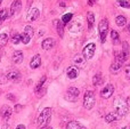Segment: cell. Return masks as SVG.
Segmentation results:
<instances>
[{
  "instance_id": "13",
  "label": "cell",
  "mask_w": 130,
  "mask_h": 129,
  "mask_svg": "<svg viewBox=\"0 0 130 129\" xmlns=\"http://www.w3.org/2000/svg\"><path fill=\"white\" fill-rule=\"evenodd\" d=\"M39 15H40L39 9L38 8H32V9H30V11L27 13V20H29L30 22H33V21H36L37 18L39 17Z\"/></svg>"
},
{
  "instance_id": "34",
  "label": "cell",
  "mask_w": 130,
  "mask_h": 129,
  "mask_svg": "<svg viewBox=\"0 0 130 129\" xmlns=\"http://www.w3.org/2000/svg\"><path fill=\"white\" fill-rule=\"evenodd\" d=\"M7 98H8L9 101H11V102H15L16 101V97L13 95V94H8V95H7Z\"/></svg>"
},
{
  "instance_id": "37",
  "label": "cell",
  "mask_w": 130,
  "mask_h": 129,
  "mask_svg": "<svg viewBox=\"0 0 130 129\" xmlns=\"http://www.w3.org/2000/svg\"><path fill=\"white\" fill-rule=\"evenodd\" d=\"M87 1H88V5H89V6H92V5H94L97 0H87Z\"/></svg>"
},
{
  "instance_id": "14",
  "label": "cell",
  "mask_w": 130,
  "mask_h": 129,
  "mask_svg": "<svg viewBox=\"0 0 130 129\" xmlns=\"http://www.w3.org/2000/svg\"><path fill=\"white\" fill-rule=\"evenodd\" d=\"M66 74L69 77V79H75L79 75V69L76 66H70L66 71Z\"/></svg>"
},
{
  "instance_id": "5",
  "label": "cell",
  "mask_w": 130,
  "mask_h": 129,
  "mask_svg": "<svg viewBox=\"0 0 130 129\" xmlns=\"http://www.w3.org/2000/svg\"><path fill=\"white\" fill-rule=\"evenodd\" d=\"M124 62L121 59V57H120L119 54L115 55V58H114V62H113L112 64H111V68H110V71L112 73H117L118 71L121 70L122 65H123Z\"/></svg>"
},
{
  "instance_id": "18",
  "label": "cell",
  "mask_w": 130,
  "mask_h": 129,
  "mask_svg": "<svg viewBox=\"0 0 130 129\" xmlns=\"http://www.w3.org/2000/svg\"><path fill=\"white\" fill-rule=\"evenodd\" d=\"M87 22H88V29L91 30L92 26H94V23H95L94 13H91V11H88L87 13Z\"/></svg>"
},
{
  "instance_id": "41",
  "label": "cell",
  "mask_w": 130,
  "mask_h": 129,
  "mask_svg": "<svg viewBox=\"0 0 130 129\" xmlns=\"http://www.w3.org/2000/svg\"><path fill=\"white\" fill-rule=\"evenodd\" d=\"M45 129H53V128H52V127H46Z\"/></svg>"
},
{
  "instance_id": "28",
  "label": "cell",
  "mask_w": 130,
  "mask_h": 129,
  "mask_svg": "<svg viewBox=\"0 0 130 129\" xmlns=\"http://www.w3.org/2000/svg\"><path fill=\"white\" fill-rule=\"evenodd\" d=\"M111 38H112L113 42L117 45V43H119V33H118V31H115V30H112L111 31Z\"/></svg>"
},
{
  "instance_id": "9",
  "label": "cell",
  "mask_w": 130,
  "mask_h": 129,
  "mask_svg": "<svg viewBox=\"0 0 130 129\" xmlns=\"http://www.w3.org/2000/svg\"><path fill=\"white\" fill-rule=\"evenodd\" d=\"M11 114H13L11 107L8 106V105H2L1 110H0V116H1V118L4 119V120H8L11 117Z\"/></svg>"
},
{
  "instance_id": "3",
  "label": "cell",
  "mask_w": 130,
  "mask_h": 129,
  "mask_svg": "<svg viewBox=\"0 0 130 129\" xmlns=\"http://www.w3.org/2000/svg\"><path fill=\"white\" fill-rule=\"evenodd\" d=\"M95 105V93L92 90H87L83 96V107L91 110Z\"/></svg>"
},
{
  "instance_id": "21",
  "label": "cell",
  "mask_w": 130,
  "mask_h": 129,
  "mask_svg": "<svg viewBox=\"0 0 130 129\" xmlns=\"http://www.w3.org/2000/svg\"><path fill=\"white\" fill-rule=\"evenodd\" d=\"M67 129H87V128L83 127L82 125H80L78 121H70L67 123Z\"/></svg>"
},
{
  "instance_id": "35",
  "label": "cell",
  "mask_w": 130,
  "mask_h": 129,
  "mask_svg": "<svg viewBox=\"0 0 130 129\" xmlns=\"http://www.w3.org/2000/svg\"><path fill=\"white\" fill-rule=\"evenodd\" d=\"M74 62H75V63H82V58H81V57H75V58H74Z\"/></svg>"
},
{
  "instance_id": "29",
  "label": "cell",
  "mask_w": 130,
  "mask_h": 129,
  "mask_svg": "<svg viewBox=\"0 0 130 129\" xmlns=\"http://www.w3.org/2000/svg\"><path fill=\"white\" fill-rule=\"evenodd\" d=\"M72 17H73V14L72 13H67L63 15V17H62V22H63V24H67L69 22H71Z\"/></svg>"
},
{
  "instance_id": "26",
  "label": "cell",
  "mask_w": 130,
  "mask_h": 129,
  "mask_svg": "<svg viewBox=\"0 0 130 129\" xmlns=\"http://www.w3.org/2000/svg\"><path fill=\"white\" fill-rule=\"evenodd\" d=\"M9 38H8V34L6 33H1L0 34V47H5L8 42Z\"/></svg>"
},
{
  "instance_id": "17",
  "label": "cell",
  "mask_w": 130,
  "mask_h": 129,
  "mask_svg": "<svg viewBox=\"0 0 130 129\" xmlns=\"http://www.w3.org/2000/svg\"><path fill=\"white\" fill-rule=\"evenodd\" d=\"M55 46V40L53 38H47L42 41V48L45 50H49L52 49L53 47Z\"/></svg>"
},
{
  "instance_id": "43",
  "label": "cell",
  "mask_w": 130,
  "mask_h": 129,
  "mask_svg": "<svg viewBox=\"0 0 130 129\" xmlns=\"http://www.w3.org/2000/svg\"><path fill=\"white\" fill-rule=\"evenodd\" d=\"M1 2H2V0H0V5H1Z\"/></svg>"
},
{
  "instance_id": "38",
  "label": "cell",
  "mask_w": 130,
  "mask_h": 129,
  "mask_svg": "<svg viewBox=\"0 0 130 129\" xmlns=\"http://www.w3.org/2000/svg\"><path fill=\"white\" fill-rule=\"evenodd\" d=\"M1 129H11V128H10V126H9V125H7V123H5V125L2 126V128H1Z\"/></svg>"
},
{
  "instance_id": "24",
  "label": "cell",
  "mask_w": 130,
  "mask_h": 129,
  "mask_svg": "<svg viewBox=\"0 0 130 129\" xmlns=\"http://www.w3.org/2000/svg\"><path fill=\"white\" fill-rule=\"evenodd\" d=\"M115 23H117V25L118 26H124V25L127 24V18L124 17V16H122V15H120V16H118L117 18H115Z\"/></svg>"
},
{
  "instance_id": "7",
  "label": "cell",
  "mask_w": 130,
  "mask_h": 129,
  "mask_svg": "<svg viewBox=\"0 0 130 129\" xmlns=\"http://www.w3.org/2000/svg\"><path fill=\"white\" fill-rule=\"evenodd\" d=\"M113 93H114V86L108 84L101 90V96L103 98H105V100H107V98H110L113 95Z\"/></svg>"
},
{
  "instance_id": "27",
  "label": "cell",
  "mask_w": 130,
  "mask_h": 129,
  "mask_svg": "<svg viewBox=\"0 0 130 129\" xmlns=\"http://www.w3.org/2000/svg\"><path fill=\"white\" fill-rule=\"evenodd\" d=\"M45 81H46V75H43V77L40 79V81L38 82V85H37L36 89H34V91H36V94H38L39 91H40L41 89H42V87H43V84H45Z\"/></svg>"
},
{
  "instance_id": "39",
  "label": "cell",
  "mask_w": 130,
  "mask_h": 129,
  "mask_svg": "<svg viewBox=\"0 0 130 129\" xmlns=\"http://www.w3.org/2000/svg\"><path fill=\"white\" fill-rule=\"evenodd\" d=\"M16 129H25V126L24 125H18L17 127H16Z\"/></svg>"
},
{
  "instance_id": "8",
  "label": "cell",
  "mask_w": 130,
  "mask_h": 129,
  "mask_svg": "<svg viewBox=\"0 0 130 129\" xmlns=\"http://www.w3.org/2000/svg\"><path fill=\"white\" fill-rule=\"evenodd\" d=\"M79 94H80V91H79L78 88H75V87H71V88L67 89L66 98L69 101H71V102H74V101L79 97Z\"/></svg>"
},
{
  "instance_id": "33",
  "label": "cell",
  "mask_w": 130,
  "mask_h": 129,
  "mask_svg": "<svg viewBox=\"0 0 130 129\" xmlns=\"http://www.w3.org/2000/svg\"><path fill=\"white\" fill-rule=\"evenodd\" d=\"M6 82H7L6 75H4V74H1V73H0V84L4 85V84H6Z\"/></svg>"
},
{
  "instance_id": "4",
  "label": "cell",
  "mask_w": 130,
  "mask_h": 129,
  "mask_svg": "<svg viewBox=\"0 0 130 129\" xmlns=\"http://www.w3.org/2000/svg\"><path fill=\"white\" fill-rule=\"evenodd\" d=\"M98 30H99V36H101V41L105 42L106 34H107V30H108V21L106 18H104V20H102L99 22Z\"/></svg>"
},
{
  "instance_id": "30",
  "label": "cell",
  "mask_w": 130,
  "mask_h": 129,
  "mask_svg": "<svg viewBox=\"0 0 130 129\" xmlns=\"http://www.w3.org/2000/svg\"><path fill=\"white\" fill-rule=\"evenodd\" d=\"M117 4H118V6H120V7L130 9V1H128V0H118Z\"/></svg>"
},
{
  "instance_id": "23",
  "label": "cell",
  "mask_w": 130,
  "mask_h": 129,
  "mask_svg": "<svg viewBox=\"0 0 130 129\" xmlns=\"http://www.w3.org/2000/svg\"><path fill=\"white\" fill-rule=\"evenodd\" d=\"M9 11H8V9H1V10H0V25L2 24V22H4L5 20H7V18L9 17Z\"/></svg>"
},
{
  "instance_id": "15",
  "label": "cell",
  "mask_w": 130,
  "mask_h": 129,
  "mask_svg": "<svg viewBox=\"0 0 130 129\" xmlns=\"http://www.w3.org/2000/svg\"><path fill=\"white\" fill-rule=\"evenodd\" d=\"M41 65V56L40 55H34L30 62V68L31 69H38Z\"/></svg>"
},
{
  "instance_id": "32",
  "label": "cell",
  "mask_w": 130,
  "mask_h": 129,
  "mask_svg": "<svg viewBox=\"0 0 130 129\" xmlns=\"http://www.w3.org/2000/svg\"><path fill=\"white\" fill-rule=\"evenodd\" d=\"M124 74H126V77L130 80V65H127L126 68H124Z\"/></svg>"
},
{
  "instance_id": "19",
  "label": "cell",
  "mask_w": 130,
  "mask_h": 129,
  "mask_svg": "<svg viewBox=\"0 0 130 129\" xmlns=\"http://www.w3.org/2000/svg\"><path fill=\"white\" fill-rule=\"evenodd\" d=\"M103 82H104V80H103L102 73H96V74L94 75V78H92V84H94V86H99V85H102Z\"/></svg>"
},
{
  "instance_id": "42",
  "label": "cell",
  "mask_w": 130,
  "mask_h": 129,
  "mask_svg": "<svg viewBox=\"0 0 130 129\" xmlns=\"http://www.w3.org/2000/svg\"><path fill=\"white\" fill-rule=\"evenodd\" d=\"M123 129H129V128H128V127H124V128H123Z\"/></svg>"
},
{
  "instance_id": "25",
  "label": "cell",
  "mask_w": 130,
  "mask_h": 129,
  "mask_svg": "<svg viewBox=\"0 0 130 129\" xmlns=\"http://www.w3.org/2000/svg\"><path fill=\"white\" fill-rule=\"evenodd\" d=\"M23 34H25L26 37H29L30 39H32V37H33L34 32H33V27L31 26V25H26L24 29V32H23Z\"/></svg>"
},
{
  "instance_id": "6",
  "label": "cell",
  "mask_w": 130,
  "mask_h": 129,
  "mask_svg": "<svg viewBox=\"0 0 130 129\" xmlns=\"http://www.w3.org/2000/svg\"><path fill=\"white\" fill-rule=\"evenodd\" d=\"M95 50H96V46L95 43H88L85 48H83V57L86 59H90L94 57L95 55Z\"/></svg>"
},
{
  "instance_id": "31",
  "label": "cell",
  "mask_w": 130,
  "mask_h": 129,
  "mask_svg": "<svg viewBox=\"0 0 130 129\" xmlns=\"http://www.w3.org/2000/svg\"><path fill=\"white\" fill-rule=\"evenodd\" d=\"M11 42H13L14 45H17V43H20L21 42V34L13 33V36H11Z\"/></svg>"
},
{
  "instance_id": "11",
  "label": "cell",
  "mask_w": 130,
  "mask_h": 129,
  "mask_svg": "<svg viewBox=\"0 0 130 129\" xmlns=\"http://www.w3.org/2000/svg\"><path fill=\"white\" fill-rule=\"evenodd\" d=\"M7 80H9V81H13V82H18L21 80V73L18 72V71H9L8 73H7L6 75Z\"/></svg>"
},
{
  "instance_id": "10",
  "label": "cell",
  "mask_w": 130,
  "mask_h": 129,
  "mask_svg": "<svg viewBox=\"0 0 130 129\" xmlns=\"http://www.w3.org/2000/svg\"><path fill=\"white\" fill-rule=\"evenodd\" d=\"M21 9H22V2L20 0H14L10 6V13H9V15H16L17 13L21 11Z\"/></svg>"
},
{
  "instance_id": "40",
  "label": "cell",
  "mask_w": 130,
  "mask_h": 129,
  "mask_svg": "<svg viewBox=\"0 0 130 129\" xmlns=\"http://www.w3.org/2000/svg\"><path fill=\"white\" fill-rule=\"evenodd\" d=\"M128 31H129V33H130V22H129V24H128Z\"/></svg>"
},
{
  "instance_id": "1",
  "label": "cell",
  "mask_w": 130,
  "mask_h": 129,
  "mask_svg": "<svg viewBox=\"0 0 130 129\" xmlns=\"http://www.w3.org/2000/svg\"><path fill=\"white\" fill-rule=\"evenodd\" d=\"M50 119H52V109L50 107H45L41 111V113L39 114L38 120H37L38 127L40 129H45L49 123Z\"/></svg>"
},
{
  "instance_id": "12",
  "label": "cell",
  "mask_w": 130,
  "mask_h": 129,
  "mask_svg": "<svg viewBox=\"0 0 130 129\" xmlns=\"http://www.w3.org/2000/svg\"><path fill=\"white\" fill-rule=\"evenodd\" d=\"M120 57H121V59L123 62H126L127 59H128V56H129V45L127 41H124L123 43H122V52L120 53Z\"/></svg>"
},
{
  "instance_id": "22",
  "label": "cell",
  "mask_w": 130,
  "mask_h": 129,
  "mask_svg": "<svg viewBox=\"0 0 130 129\" xmlns=\"http://www.w3.org/2000/svg\"><path fill=\"white\" fill-rule=\"evenodd\" d=\"M119 118H120V117L118 116L115 112H113V113L106 114V116H105V121H106V122H113V121H117Z\"/></svg>"
},
{
  "instance_id": "16",
  "label": "cell",
  "mask_w": 130,
  "mask_h": 129,
  "mask_svg": "<svg viewBox=\"0 0 130 129\" xmlns=\"http://www.w3.org/2000/svg\"><path fill=\"white\" fill-rule=\"evenodd\" d=\"M11 59H13V62L15 64H20L23 62V53L21 52V50H15L13 54V56H11Z\"/></svg>"
},
{
  "instance_id": "36",
  "label": "cell",
  "mask_w": 130,
  "mask_h": 129,
  "mask_svg": "<svg viewBox=\"0 0 130 129\" xmlns=\"http://www.w3.org/2000/svg\"><path fill=\"white\" fill-rule=\"evenodd\" d=\"M22 107H23L22 105H16V106H15V111H16V112H20Z\"/></svg>"
},
{
  "instance_id": "2",
  "label": "cell",
  "mask_w": 130,
  "mask_h": 129,
  "mask_svg": "<svg viewBox=\"0 0 130 129\" xmlns=\"http://www.w3.org/2000/svg\"><path fill=\"white\" fill-rule=\"evenodd\" d=\"M128 106L129 104L127 103V101H124L122 97H117L114 101V110L115 113L119 117H123L128 112Z\"/></svg>"
},
{
  "instance_id": "20",
  "label": "cell",
  "mask_w": 130,
  "mask_h": 129,
  "mask_svg": "<svg viewBox=\"0 0 130 129\" xmlns=\"http://www.w3.org/2000/svg\"><path fill=\"white\" fill-rule=\"evenodd\" d=\"M55 25H56V29H57V33H58L59 37H63L64 34V25L62 21H55Z\"/></svg>"
}]
</instances>
